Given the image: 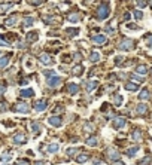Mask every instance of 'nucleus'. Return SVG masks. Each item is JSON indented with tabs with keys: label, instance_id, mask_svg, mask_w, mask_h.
Masks as SVG:
<instances>
[{
	"label": "nucleus",
	"instance_id": "9d476101",
	"mask_svg": "<svg viewBox=\"0 0 152 165\" xmlns=\"http://www.w3.org/2000/svg\"><path fill=\"white\" fill-rule=\"evenodd\" d=\"M108 158L112 159V161H118L119 152L118 150H115V149H109V150H108Z\"/></svg>",
	"mask_w": 152,
	"mask_h": 165
},
{
	"label": "nucleus",
	"instance_id": "603ef678",
	"mask_svg": "<svg viewBox=\"0 0 152 165\" xmlns=\"http://www.w3.org/2000/svg\"><path fill=\"white\" fill-rule=\"evenodd\" d=\"M149 5H151V6H152V2H151V3H149Z\"/></svg>",
	"mask_w": 152,
	"mask_h": 165
},
{
	"label": "nucleus",
	"instance_id": "de8ad7c7",
	"mask_svg": "<svg viewBox=\"0 0 152 165\" xmlns=\"http://www.w3.org/2000/svg\"><path fill=\"white\" fill-rule=\"evenodd\" d=\"M136 5H137V6H142V8H143V6H146V2H137Z\"/></svg>",
	"mask_w": 152,
	"mask_h": 165
},
{
	"label": "nucleus",
	"instance_id": "c756f323",
	"mask_svg": "<svg viewBox=\"0 0 152 165\" xmlns=\"http://www.w3.org/2000/svg\"><path fill=\"white\" fill-rule=\"evenodd\" d=\"M9 63V55H6V57H2L0 58V68H3V67H6Z\"/></svg>",
	"mask_w": 152,
	"mask_h": 165
},
{
	"label": "nucleus",
	"instance_id": "c9c22d12",
	"mask_svg": "<svg viewBox=\"0 0 152 165\" xmlns=\"http://www.w3.org/2000/svg\"><path fill=\"white\" fill-rule=\"evenodd\" d=\"M34 23V19L32 17H27V18H24V25L25 27H28V25H32Z\"/></svg>",
	"mask_w": 152,
	"mask_h": 165
},
{
	"label": "nucleus",
	"instance_id": "f3484780",
	"mask_svg": "<svg viewBox=\"0 0 152 165\" xmlns=\"http://www.w3.org/2000/svg\"><path fill=\"white\" fill-rule=\"evenodd\" d=\"M11 159H12V153H11V152H5V153L0 156V161H2L3 164H8Z\"/></svg>",
	"mask_w": 152,
	"mask_h": 165
},
{
	"label": "nucleus",
	"instance_id": "c85d7f7f",
	"mask_svg": "<svg viewBox=\"0 0 152 165\" xmlns=\"http://www.w3.org/2000/svg\"><path fill=\"white\" fill-rule=\"evenodd\" d=\"M32 131H33V134H37L40 131V124L39 122H32Z\"/></svg>",
	"mask_w": 152,
	"mask_h": 165
},
{
	"label": "nucleus",
	"instance_id": "f257e3e1",
	"mask_svg": "<svg viewBox=\"0 0 152 165\" xmlns=\"http://www.w3.org/2000/svg\"><path fill=\"white\" fill-rule=\"evenodd\" d=\"M109 12H110L109 3H101L100 6L97 8V10H95V17H97L99 21H104L106 18L109 17Z\"/></svg>",
	"mask_w": 152,
	"mask_h": 165
},
{
	"label": "nucleus",
	"instance_id": "423d86ee",
	"mask_svg": "<svg viewBox=\"0 0 152 165\" xmlns=\"http://www.w3.org/2000/svg\"><path fill=\"white\" fill-rule=\"evenodd\" d=\"M93 43L94 45H104L106 43V36H103V34H97V36H93Z\"/></svg>",
	"mask_w": 152,
	"mask_h": 165
},
{
	"label": "nucleus",
	"instance_id": "0eeeda50",
	"mask_svg": "<svg viewBox=\"0 0 152 165\" xmlns=\"http://www.w3.org/2000/svg\"><path fill=\"white\" fill-rule=\"evenodd\" d=\"M127 124L125 118H116L115 121H113V126L116 128V130H121V128H124Z\"/></svg>",
	"mask_w": 152,
	"mask_h": 165
},
{
	"label": "nucleus",
	"instance_id": "bb28decb",
	"mask_svg": "<svg viewBox=\"0 0 152 165\" xmlns=\"http://www.w3.org/2000/svg\"><path fill=\"white\" fill-rule=\"evenodd\" d=\"M12 5H14V3H2V5H0V14L9 10V9L12 8Z\"/></svg>",
	"mask_w": 152,
	"mask_h": 165
},
{
	"label": "nucleus",
	"instance_id": "7ed1b4c3",
	"mask_svg": "<svg viewBox=\"0 0 152 165\" xmlns=\"http://www.w3.org/2000/svg\"><path fill=\"white\" fill-rule=\"evenodd\" d=\"M134 46H136L134 40H131V39H122L118 45V48L121 51H131V49H134Z\"/></svg>",
	"mask_w": 152,
	"mask_h": 165
},
{
	"label": "nucleus",
	"instance_id": "412c9836",
	"mask_svg": "<svg viewBox=\"0 0 152 165\" xmlns=\"http://www.w3.org/2000/svg\"><path fill=\"white\" fill-rule=\"evenodd\" d=\"M67 91L70 92L72 95H75L76 92L79 91V86H78L76 83H70V85H69V86H67Z\"/></svg>",
	"mask_w": 152,
	"mask_h": 165
},
{
	"label": "nucleus",
	"instance_id": "5701e85b",
	"mask_svg": "<svg viewBox=\"0 0 152 165\" xmlns=\"http://www.w3.org/2000/svg\"><path fill=\"white\" fill-rule=\"evenodd\" d=\"M88 159H90V155L84 153V155H79V156L76 158V162H79V164H85Z\"/></svg>",
	"mask_w": 152,
	"mask_h": 165
},
{
	"label": "nucleus",
	"instance_id": "37998d69",
	"mask_svg": "<svg viewBox=\"0 0 152 165\" xmlns=\"http://www.w3.org/2000/svg\"><path fill=\"white\" fill-rule=\"evenodd\" d=\"M6 45H9L8 42H6V39H3V37L0 36V46H6Z\"/></svg>",
	"mask_w": 152,
	"mask_h": 165
},
{
	"label": "nucleus",
	"instance_id": "864d4df0",
	"mask_svg": "<svg viewBox=\"0 0 152 165\" xmlns=\"http://www.w3.org/2000/svg\"><path fill=\"white\" fill-rule=\"evenodd\" d=\"M151 72H152V70H151Z\"/></svg>",
	"mask_w": 152,
	"mask_h": 165
},
{
	"label": "nucleus",
	"instance_id": "a18cd8bd",
	"mask_svg": "<svg viewBox=\"0 0 152 165\" xmlns=\"http://www.w3.org/2000/svg\"><path fill=\"white\" fill-rule=\"evenodd\" d=\"M15 165H28V162H27V161H18Z\"/></svg>",
	"mask_w": 152,
	"mask_h": 165
},
{
	"label": "nucleus",
	"instance_id": "6e6552de",
	"mask_svg": "<svg viewBox=\"0 0 152 165\" xmlns=\"http://www.w3.org/2000/svg\"><path fill=\"white\" fill-rule=\"evenodd\" d=\"M46 106H48V103H46V101H43V100H39V101H36V103H34V109H36L37 112H43V110L46 109Z\"/></svg>",
	"mask_w": 152,
	"mask_h": 165
},
{
	"label": "nucleus",
	"instance_id": "20e7f679",
	"mask_svg": "<svg viewBox=\"0 0 152 165\" xmlns=\"http://www.w3.org/2000/svg\"><path fill=\"white\" fill-rule=\"evenodd\" d=\"M14 110L19 112V113H28L30 112V106H28V103H17Z\"/></svg>",
	"mask_w": 152,
	"mask_h": 165
},
{
	"label": "nucleus",
	"instance_id": "79ce46f5",
	"mask_svg": "<svg viewBox=\"0 0 152 165\" xmlns=\"http://www.w3.org/2000/svg\"><path fill=\"white\" fill-rule=\"evenodd\" d=\"M127 28H128V30H139V27L136 24H127Z\"/></svg>",
	"mask_w": 152,
	"mask_h": 165
},
{
	"label": "nucleus",
	"instance_id": "ea45409f",
	"mask_svg": "<svg viewBox=\"0 0 152 165\" xmlns=\"http://www.w3.org/2000/svg\"><path fill=\"white\" fill-rule=\"evenodd\" d=\"M85 131H87V132L94 131V126H93L91 124H85Z\"/></svg>",
	"mask_w": 152,
	"mask_h": 165
},
{
	"label": "nucleus",
	"instance_id": "b1692460",
	"mask_svg": "<svg viewBox=\"0 0 152 165\" xmlns=\"http://www.w3.org/2000/svg\"><path fill=\"white\" fill-rule=\"evenodd\" d=\"M46 149H48V152H49V153H55L57 150H60V144H57V143H52V144H49Z\"/></svg>",
	"mask_w": 152,
	"mask_h": 165
},
{
	"label": "nucleus",
	"instance_id": "2eb2a0df",
	"mask_svg": "<svg viewBox=\"0 0 152 165\" xmlns=\"http://www.w3.org/2000/svg\"><path fill=\"white\" fill-rule=\"evenodd\" d=\"M136 112H137V115H146V112H148V107H146V104L145 103H140L137 109H136Z\"/></svg>",
	"mask_w": 152,
	"mask_h": 165
},
{
	"label": "nucleus",
	"instance_id": "a19ab883",
	"mask_svg": "<svg viewBox=\"0 0 152 165\" xmlns=\"http://www.w3.org/2000/svg\"><path fill=\"white\" fill-rule=\"evenodd\" d=\"M131 77H133V79H134L136 82H143V80H145L143 77H139V76H137V74H131Z\"/></svg>",
	"mask_w": 152,
	"mask_h": 165
},
{
	"label": "nucleus",
	"instance_id": "2f4dec72",
	"mask_svg": "<svg viewBox=\"0 0 152 165\" xmlns=\"http://www.w3.org/2000/svg\"><path fill=\"white\" fill-rule=\"evenodd\" d=\"M136 72H137L139 74H146L148 73V67L146 66H139L137 68H136Z\"/></svg>",
	"mask_w": 152,
	"mask_h": 165
},
{
	"label": "nucleus",
	"instance_id": "f8f14e48",
	"mask_svg": "<svg viewBox=\"0 0 152 165\" xmlns=\"http://www.w3.org/2000/svg\"><path fill=\"white\" fill-rule=\"evenodd\" d=\"M84 66H81V64H78V66H75L73 68H72V74H75V76H82V73H84Z\"/></svg>",
	"mask_w": 152,
	"mask_h": 165
},
{
	"label": "nucleus",
	"instance_id": "6ab92c4d",
	"mask_svg": "<svg viewBox=\"0 0 152 165\" xmlns=\"http://www.w3.org/2000/svg\"><path fill=\"white\" fill-rule=\"evenodd\" d=\"M39 39V34L36 33V31H30V33L27 34V42H36Z\"/></svg>",
	"mask_w": 152,
	"mask_h": 165
},
{
	"label": "nucleus",
	"instance_id": "4be33fe9",
	"mask_svg": "<svg viewBox=\"0 0 152 165\" xmlns=\"http://www.w3.org/2000/svg\"><path fill=\"white\" fill-rule=\"evenodd\" d=\"M139 150H140V149H139V146H133V147H130L128 150H127V155H128L130 158H133L136 153L139 152Z\"/></svg>",
	"mask_w": 152,
	"mask_h": 165
},
{
	"label": "nucleus",
	"instance_id": "c03bdc74",
	"mask_svg": "<svg viewBox=\"0 0 152 165\" xmlns=\"http://www.w3.org/2000/svg\"><path fill=\"white\" fill-rule=\"evenodd\" d=\"M146 45H148L149 48H152V36H149V37L146 39Z\"/></svg>",
	"mask_w": 152,
	"mask_h": 165
},
{
	"label": "nucleus",
	"instance_id": "f704fd0d",
	"mask_svg": "<svg viewBox=\"0 0 152 165\" xmlns=\"http://www.w3.org/2000/svg\"><path fill=\"white\" fill-rule=\"evenodd\" d=\"M90 60H91L93 63H97V61L100 60V54H99V52H93L91 57H90Z\"/></svg>",
	"mask_w": 152,
	"mask_h": 165
},
{
	"label": "nucleus",
	"instance_id": "ddd939ff",
	"mask_svg": "<svg viewBox=\"0 0 152 165\" xmlns=\"http://www.w3.org/2000/svg\"><path fill=\"white\" fill-rule=\"evenodd\" d=\"M142 131L139 130V128H136L134 131L131 132V140H134V141H139V140H142Z\"/></svg>",
	"mask_w": 152,
	"mask_h": 165
},
{
	"label": "nucleus",
	"instance_id": "9b49d317",
	"mask_svg": "<svg viewBox=\"0 0 152 165\" xmlns=\"http://www.w3.org/2000/svg\"><path fill=\"white\" fill-rule=\"evenodd\" d=\"M18 23V15H11V17L5 21V25L6 27H11V25H15Z\"/></svg>",
	"mask_w": 152,
	"mask_h": 165
},
{
	"label": "nucleus",
	"instance_id": "a878e982",
	"mask_svg": "<svg viewBox=\"0 0 152 165\" xmlns=\"http://www.w3.org/2000/svg\"><path fill=\"white\" fill-rule=\"evenodd\" d=\"M79 18H81V15H79V14H70V15H69V23H78V21H79Z\"/></svg>",
	"mask_w": 152,
	"mask_h": 165
},
{
	"label": "nucleus",
	"instance_id": "72a5a7b5",
	"mask_svg": "<svg viewBox=\"0 0 152 165\" xmlns=\"http://www.w3.org/2000/svg\"><path fill=\"white\" fill-rule=\"evenodd\" d=\"M78 150H79V149H76V147H69L67 150H66V153H67L69 156H75L76 153H78Z\"/></svg>",
	"mask_w": 152,
	"mask_h": 165
},
{
	"label": "nucleus",
	"instance_id": "39448f33",
	"mask_svg": "<svg viewBox=\"0 0 152 165\" xmlns=\"http://www.w3.org/2000/svg\"><path fill=\"white\" fill-rule=\"evenodd\" d=\"M12 141H14L15 144H24L25 141H27V137H25L23 132H18V134H15V135L12 137Z\"/></svg>",
	"mask_w": 152,
	"mask_h": 165
},
{
	"label": "nucleus",
	"instance_id": "f03ea898",
	"mask_svg": "<svg viewBox=\"0 0 152 165\" xmlns=\"http://www.w3.org/2000/svg\"><path fill=\"white\" fill-rule=\"evenodd\" d=\"M43 73H45V76H48V79H46L48 86H51V88H55V86H58L60 83H61V77H60V76H57L54 72H46V70H45Z\"/></svg>",
	"mask_w": 152,
	"mask_h": 165
},
{
	"label": "nucleus",
	"instance_id": "393cba45",
	"mask_svg": "<svg viewBox=\"0 0 152 165\" xmlns=\"http://www.w3.org/2000/svg\"><path fill=\"white\" fill-rule=\"evenodd\" d=\"M57 19L58 18L57 17H54V15H49V17H45V24H54V23H57Z\"/></svg>",
	"mask_w": 152,
	"mask_h": 165
},
{
	"label": "nucleus",
	"instance_id": "dca6fc26",
	"mask_svg": "<svg viewBox=\"0 0 152 165\" xmlns=\"http://www.w3.org/2000/svg\"><path fill=\"white\" fill-rule=\"evenodd\" d=\"M21 94V97H24V98H28V97H33L34 95V91L32 88H27V89H23V91L19 92Z\"/></svg>",
	"mask_w": 152,
	"mask_h": 165
},
{
	"label": "nucleus",
	"instance_id": "8fccbe9b",
	"mask_svg": "<svg viewBox=\"0 0 152 165\" xmlns=\"http://www.w3.org/2000/svg\"><path fill=\"white\" fill-rule=\"evenodd\" d=\"M34 165H46V162H43V161H37V162H34Z\"/></svg>",
	"mask_w": 152,
	"mask_h": 165
},
{
	"label": "nucleus",
	"instance_id": "4468645a",
	"mask_svg": "<svg viewBox=\"0 0 152 165\" xmlns=\"http://www.w3.org/2000/svg\"><path fill=\"white\" fill-rule=\"evenodd\" d=\"M39 60L42 61L45 66H48V64H52V58L48 55V54H40V57H39Z\"/></svg>",
	"mask_w": 152,
	"mask_h": 165
},
{
	"label": "nucleus",
	"instance_id": "473e14b6",
	"mask_svg": "<svg viewBox=\"0 0 152 165\" xmlns=\"http://www.w3.org/2000/svg\"><path fill=\"white\" fill-rule=\"evenodd\" d=\"M139 98H140V100L149 98V92H148V89H142V91H140V94H139Z\"/></svg>",
	"mask_w": 152,
	"mask_h": 165
},
{
	"label": "nucleus",
	"instance_id": "7c9ffc66",
	"mask_svg": "<svg viewBox=\"0 0 152 165\" xmlns=\"http://www.w3.org/2000/svg\"><path fill=\"white\" fill-rule=\"evenodd\" d=\"M87 144H88V146H97V144H99V140H97L95 137H90V138L87 140Z\"/></svg>",
	"mask_w": 152,
	"mask_h": 165
},
{
	"label": "nucleus",
	"instance_id": "1a4fd4ad",
	"mask_svg": "<svg viewBox=\"0 0 152 165\" xmlns=\"http://www.w3.org/2000/svg\"><path fill=\"white\" fill-rule=\"evenodd\" d=\"M48 122H49L52 126H61V124H63L61 118H58V116H51L49 119H48Z\"/></svg>",
	"mask_w": 152,
	"mask_h": 165
},
{
	"label": "nucleus",
	"instance_id": "09e8293b",
	"mask_svg": "<svg viewBox=\"0 0 152 165\" xmlns=\"http://www.w3.org/2000/svg\"><path fill=\"white\" fill-rule=\"evenodd\" d=\"M5 89H6V86H5V85H0V94H3Z\"/></svg>",
	"mask_w": 152,
	"mask_h": 165
},
{
	"label": "nucleus",
	"instance_id": "cd10ccee",
	"mask_svg": "<svg viewBox=\"0 0 152 165\" xmlns=\"http://www.w3.org/2000/svg\"><path fill=\"white\" fill-rule=\"evenodd\" d=\"M151 162H152L151 156H145L143 159H140V161H139V165H151Z\"/></svg>",
	"mask_w": 152,
	"mask_h": 165
},
{
	"label": "nucleus",
	"instance_id": "4c0bfd02",
	"mask_svg": "<svg viewBox=\"0 0 152 165\" xmlns=\"http://www.w3.org/2000/svg\"><path fill=\"white\" fill-rule=\"evenodd\" d=\"M113 101H115L116 106H121V104H122V97H121V95H115V97H113Z\"/></svg>",
	"mask_w": 152,
	"mask_h": 165
},
{
	"label": "nucleus",
	"instance_id": "e433bc0d",
	"mask_svg": "<svg viewBox=\"0 0 152 165\" xmlns=\"http://www.w3.org/2000/svg\"><path fill=\"white\" fill-rule=\"evenodd\" d=\"M66 31H67L69 36H76V34L79 33V30H78V28H67Z\"/></svg>",
	"mask_w": 152,
	"mask_h": 165
},
{
	"label": "nucleus",
	"instance_id": "49530a36",
	"mask_svg": "<svg viewBox=\"0 0 152 165\" xmlns=\"http://www.w3.org/2000/svg\"><path fill=\"white\" fill-rule=\"evenodd\" d=\"M30 5H33V6H39V5H42V2H30Z\"/></svg>",
	"mask_w": 152,
	"mask_h": 165
},
{
	"label": "nucleus",
	"instance_id": "58836bf2",
	"mask_svg": "<svg viewBox=\"0 0 152 165\" xmlns=\"http://www.w3.org/2000/svg\"><path fill=\"white\" fill-rule=\"evenodd\" d=\"M134 17H136V19H142V18H143V12H140V10H136V12H134Z\"/></svg>",
	"mask_w": 152,
	"mask_h": 165
},
{
	"label": "nucleus",
	"instance_id": "a211bd4d",
	"mask_svg": "<svg viewBox=\"0 0 152 165\" xmlns=\"http://www.w3.org/2000/svg\"><path fill=\"white\" fill-rule=\"evenodd\" d=\"M97 85H99V82H95V80H90V82L87 83V91L88 92H93L95 88H97Z\"/></svg>",
	"mask_w": 152,
	"mask_h": 165
},
{
	"label": "nucleus",
	"instance_id": "3c124183",
	"mask_svg": "<svg viewBox=\"0 0 152 165\" xmlns=\"http://www.w3.org/2000/svg\"><path fill=\"white\" fill-rule=\"evenodd\" d=\"M19 83H21V85H25V83H27V79H23V80H21Z\"/></svg>",
	"mask_w": 152,
	"mask_h": 165
},
{
	"label": "nucleus",
	"instance_id": "aec40b11",
	"mask_svg": "<svg viewBox=\"0 0 152 165\" xmlns=\"http://www.w3.org/2000/svg\"><path fill=\"white\" fill-rule=\"evenodd\" d=\"M125 89L127 91H130V92H133V91H137V89H139V86H137L136 83H133V82H127L125 83Z\"/></svg>",
	"mask_w": 152,
	"mask_h": 165
}]
</instances>
